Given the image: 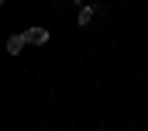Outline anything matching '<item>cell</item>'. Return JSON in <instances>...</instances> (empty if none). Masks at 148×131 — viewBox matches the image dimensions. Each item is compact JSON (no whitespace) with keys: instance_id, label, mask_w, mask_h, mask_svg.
Wrapping results in <instances>:
<instances>
[{"instance_id":"6da1fadb","label":"cell","mask_w":148,"mask_h":131,"mask_svg":"<svg viewBox=\"0 0 148 131\" xmlns=\"http://www.w3.org/2000/svg\"><path fill=\"white\" fill-rule=\"evenodd\" d=\"M3 48H7V55H14V59H17V55L28 48V38H24V31H21V34H10V38L3 41Z\"/></svg>"},{"instance_id":"7a4b0ae2","label":"cell","mask_w":148,"mask_h":131,"mask_svg":"<svg viewBox=\"0 0 148 131\" xmlns=\"http://www.w3.org/2000/svg\"><path fill=\"white\" fill-rule=\"evenodd\" d=\"M24 38H28V45H48V31L38 28V24H31V28L24 31Z\"/></svg>"},{"instance_id":"3957f363","label":"cell","mask_w":148,"mask_h":131,"mask_svg":"<svg viewBox=\"0 0 148 131\" xmlns=\"http://www.w3.org/2000/svg\"><path fill=\"white\" fill-rule=\"evenodd\" d=\"M93 17H97V3H86V7H79V28H90L93 24Z\"/></svg>"},{"instance_id":"277c9868","label":"cell","mask_w":148,"mask_h":131,"mask_svg":"<svg viewBox=\"0 0 148 131\" xmlns=\"http://www.w3.org/2000/svg\"><path fill=\"white\" fill-rule=\"evenodd\" d=\"M73 3H76V7H86V0H73Z\"/></svg>"}]
</instances>
